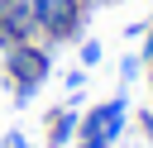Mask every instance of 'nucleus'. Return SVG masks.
<instances>
[{
	"label": "nucleus",
	"mask_w": 153,
	"mask_h": 148,
	"mask_svg": "<svg viewBox=\"0 0 153 148\" xmlns=\"http://www.w3.org/2000/svg\"><path fill=\"white\" fill-rule=\"evenodd\" d=\"M48 76H53V48H48L43 38L5 48V81H10V91H14L19 105H29Z\"/></svg>",
	"instance_id": "1"
},
{
	"label": "nucleus",
	"mask_w": 153,
	"mask_h": 148,
	"mask_svg": "<svg viewBox=\"0 0 153 148\" xmlns=\"http://www.w3.org/2000/svg\"><path fill=\"white\" fill-rule=\"evenodd\" d=\"M33 19H38V38L48 48H62V43H76L81 38V24H86V0H29Z\"/></svg>",
	"instance_id": "2"
},
{
	"label": "nucleus",
	"mask_w": 153,
	"mask_h": 148,
	"mask_svg": "<svg viewBox=\"0 0 153 148\" xmlns=\"http://www.w3.org/2000/svg\"><path fill=\"white\" fill-rule=\"evenodd\" d=\"M120 134H124V95L100 100L96 110H86V115H81V134H76V138H100V143H115Z\"/></svg>",
	"instance_id": "3"
},
{
	"label": "nucleus",
	"mask_w": 153,
	"mask_h": 148,
	"mask_svg": "<svg viewBox=\"0 0 153 148\" xmlns=\"http://www.w3.org/2000/svg\"><path fill=\"white\" fill-rule=\"evenodd\" d=\"M33 38H38V19L29 0H0V53L14 43H33Z\"/></svg>",
	"instance_id": "4"
},
{
	"label": "nucleus",
	"mask_w": 153,
	"mask_h": 148,
	"mask_svg": "<svg viewBox=\"0 0 153 148\" xmlns=\"http://www.w3.org/2000/svg\"><path fill=\"white\" fill-rule=\"evenodd\" d=\"M76 134H81V110L76 105L48 110V148H67V143H76Z\"/></svg>",
	"instance_id": "5"
},
{
	"label": "nucleus",
	"mask_w": 153,
	"mask_h": 148,
	"mask_svg": "<svg viewBox=\"0 0 153 148\" xmlns=\"http://www.w3.org/2000/svg\"><path fill=\"white\" fill-rule=\"evenodd\" d=\"M100 57H105V48H100V38H81V67L91 72V67H100Z\"/></svg>",
	"instance_id": "6"
},
{
	"label": "nucleus",
	"mask_w": 153,
	"mask_h": 148,
	"mask_svg": "<svg viewBox=\"0 0 153 148\" xmlns=\"http://www.w3.org/2000/svg\"><path fill=\"white\" fill-rule=\"evenodd\" d=\"M62 81H67V91H72V95H76V91H81V86H86V67H76V72H67V76H62Z\"/></svg>",
	"instance_id": "7"
},
{
	"label": "nucleus",
	"mask_w": 153,
	"mask_h": 148,
	"mask_svg": "<svg viewBox=\"0 0 153 148\" xmlns=\"http://www.w3.org/2000/svg\"><path fill=\"white\" fill-rule=\"evenodd\" d=\"M0 148H33V143H29V138H24V134H19V129H10V134H5V138H0Z\"/></svg>",
	"instance_id": "8"
},
{
	"label": "nucleus",
	"mask_w": 153,
	"mask_h": 148,
	"mask_svg": "<svg viewBox=\"0 0 153 148\" xmlns=\"http://www.w3.org/2000/svg\"><path fill=\"white\" fill-rule=\"evenodd\" d=\"M139 67H143V62L129 53V57H124V67H120V81H134V72H139Z\"/></svg>",
	"instance_id": "9"
},
{
	"label": "nucleus",
	"mask_w": 153,
	"mask_h": 148,
	"mask_svg": "<svg viewBox=\"0 0 153 148\" xmlns=\"http://www.w3.org/2000/svg\"><path fill=\"white\" fill-rule=\"evenodd\" d=\"M76 148H115V143H100V138H76Z\"/></svg>",
	"instance_id": "10"
},
{
	"label": "nucleus",
	"mask_w": 153,
	"mask_h": 148,
	"mask_svg": "<svg viewBox=\"0 0 153 148\" xmlns=\"http://www.w3.org/2000/svg\"><path fill=\"white\" fill-rule=\"evenodd\" d=\"M86 5H115V0H86Z\"/></svg>",
	"instance_id": "11"
},
{
	"label": "nucleus",
	"mask_w": 153,
	"mask_h": 148,
	"mask_svg": "<svg viewBox=\"0 0 153 148\" xmlns=\"http://www.w3.org/2000/svg\"><path fill=\"white\" fill-rule=\"evenodd\" d=\"M143 67H148V76H153V57H148V62H143Z\"/></svg>",
	"instance_id": "12"
}]
</instances>
